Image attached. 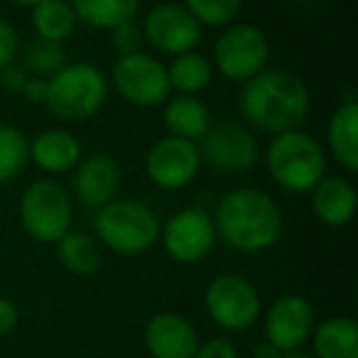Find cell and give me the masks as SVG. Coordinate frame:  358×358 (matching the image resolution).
Here are the masks:
<instances>
[{
	"label": "cell",
	"mask_w": 358,
	"mask_h": 358,
	"mask_svg": "<svg viewBox=\"0 0 358 358\" xmlns=\"http://www.w3.org/2000/svg\"><path fill=\"white\" fill-rule=\"evenodd\" d=\"M143 40L159 55L179 57L196 50L201 42V25L182 3H159L143 20Z\"/></svg>",
	"instance_id": "7c38bea8"
},
{
	"label": "cell",
	"mask_w": 358,
	"mask_h": 358,
	"mask_svg": "<svg viewBox=\"0 0 358 358\" xmlns=\"http://www.w3.org/2000/svg\"><path fill=\"white\" fill-rule=\"evenodd\" d=\"M143 32L135 22H125V25L110 30V45L118 52V57L135 55V52H143Z\"/></svg>",
	"instance_id": "f1b7e54d"
},
{
	"label": "cell",
	"mask_w": 358,
	"mask_h": 358,
	"mask_svg": "<svg viewBox=\"0 0 358 358\" xmlns=\"http://www.w3.org/2000/svg\"><path fill=\"white\" fill-rule=\"evenodd\" d=\"M20 96H25V101H27V103H32V106H45V101H47V79H40V76H27Z\"/></svg>",
	"instance_id": "d6a6232c"
},
{
	"label": "cell",
	"mask_w": 358,
	"mask_h": 358,
	"mask_svg": "<svg viewBox=\"0 0 358 358\" xmlns=\"http://www.w3.org/2000/svg\"><path fill=\"white\" fill-rule=\"evenodd\" d=\"M319 358H358V324L348 317H331L314 331Z\"/></svg>",
	"instance_id": "603a6c76"
},
{
	"label": "cell",
	"mask_w": 358,
	"mask_h": 358,
	"mask_svg": "<svg viewBox=\"0 0 358 358\" xmlns=\"http://www.w3.org/2000/svg\"><path fill=\"white\" fill-rule=\"evenodd\" d=\"M253 356L255 358H282V351L280 348H275L273 343H260V346H255V351H253Z\"/></svg>",
	"instance_id": "e575fe53"
},
{
	"label": "cell",
	"mask_w": 358,
	"mask_h": 358,
	"mask_svg": "<svg viewBox=\"0 0 358 358\" xmlns=\"http://www.w3.org/2000/svg\"><path fill=\"white\" fill-rule=\"evenodd\" d=\"M312 322L314 314L307 299L299 294H285L275 299L265 317V336L280 351H294L312 334Z\"/></svg>",
	"instance_id": "9a60e30c"
},
{
	"label": "cell",
	"mask_w": 358,
	"mask_h": 358,
	"mask_svg": "<svg viewBox=\"0 0 358 358\" xmlns=\"http://www.w3.org/2000/svg\"><path fill=\"white\" fill-rule=\"evenodd\" d=\"M206 309L229 331L250 329L260 317V294L241 275H219L206 287Z\"/></svg>",
	"instance_id": "8fae6325"
},
{
	"label": "cell",
	"mask_w": 358,
	"mask_h": 358,
	"mask_svg": "<svg viewBox=\"0 0 358 358\" xmlns=\"http://www.w3.org/2000/svg\"><path fill=\"white\" fill-rule=\"evenodd\" d=\"M110 81L115 91L138 108H157L172 96L167 66L148 52L118 57L110 71Z\"/></svg>",
	"instance_id": "ba28073f"
},
{
	"label": "cell",
	"mask_w": 358,
	"mask_h": 358,
	"mask_svg": "<svg viewBox=\"0 0 358 358\" xmlns=\"http://www.w3.org/2000/svg\"><path fill=\"white\" fill-rule=\"evenodd\" d=\"M265 167L280 189L289 194H309L327 177V152L314 135L287 130L273 135L265 150Z\"/></svg>",
	"instance_id": "3957f363"
},
{
	"label": "cell",
	"mask_w": 358,
	"mask_h": 358,
	"mask_svg": "<svg viewBox=\"0 0 358 358\" xmlns=\"http://www.w3.org/2000/svg\"><path fill=\"white\" fill-rule=\"evenodd\" d=\"M27 71L22 69V64H17V62H10L8 66H3L0 69V86L6 91H10V94H20L22 86H25L27 81Z\"/></svg>",
	"instance_id": "4dcf8cb0"
},
{
	"label": "cell",
	"mask_w": 358,
	"mask_h": 358,
	"mask_svg": "<svg viewBox=\"0 0 358 358\" xmlns=\"http://www.w3.org/2000/svg\"><path fill=\"white\" fill-rule=\"evenodd\" d=\"M201 169L199 145L164 135L145 155V174L157 189L179 192L189 187Z\"/></svg>",
	"instance_id": "30bf717a"
},
{
	"label": "cell",
	"mask_w": 358,
	"mask_h": 358,
	"mask_svg": "<svg viewBox=\"0 0 358 358\" xmlns=\"http://www.w3.org/2000/svg\"><path fill=\"white\" fill-rule=\"evenodd\" d=\"M17 324V309L10 299L0 297V336H6L15 329Z\"/></svg>",
	"instance_id": "836d02e7"
},
{
	"label": "cell",
	"mask_w": 358,
	"mask_h": 358,
	"mask_svg": "<svg viewBox=\"0 0 358 358\" xmlns=\"http://www.w3.org/2000/svg\"><path fill=\"white\" fill-rule=\"evenodd\" d=\"M74 196L81 206L99 211L101 206L118 199L120 192V167L110 155H89L81 157V162L74 167Z\"/></svg>",
	"instance_id": "5bb4252c"
},
{
	"label": "cell",
	"mask_w": 358,
	"mask_h": 358,
	"mask_svg": "<svg viewBox=\"0 0 358 358\" xmlns=\"http://www.w3.org/2000/svg\"><path fill=\"white\" fill-rule=\"evenodd\" d=\"M280 204L263 189L238 187L221 196L214 211L216 236L238 253H263L282 234Z\"/></svg>",
	"instance_id": "7a4b0ae2"
},
{
	"label": "cell",
	"mask_w": 358,
	"mask_h": 358,
	"mask_svg": "<svg viewBox=\"0 0 358 358\" xmlns=\"http://www.w3.org/2000/svg\"><path fill=\"white\" fill-rule=\"evenodd\" d=\"M182 6L192 13L201 27H229L238 20L243 0H182Z\"/></svg>",
	"instance_id": "83f0119b"
},
{
	"label": "cell",
	"mask_w": 358,
	"mask_h": 358,
	"mask_svg": "<svg viewBox=\"0 0 358 358\" xmlns=\"http://www.w3.org/2000/svg\"><path fill=\"white\" fill-rule=\"evenodd\" d=\"M157 214L138 199H113L94 216L96 241L118 255H143L159 241Z\"/></svg>",
	"instance_id": "5b68a950"
},
{
	"label": "cell",
	"mask_w": 358,
	"mask_h": 358,
	"mask_svg": "<svg viewBox=\"0 0 358 358\" xmlns=\"http://www.w3.org/2000/svg\"><path fill=\"white\" fill-rule=\"evenodd\" d=\"M196 145H199L201 162L214 167L216 172H248L258 162L255 135L241 123H231V120L211 125Z\"/></svg>",
	"instance_id": "4fadbf2b"
},
{
	"label": "cell",
	"mask_w": 358,
	"mask_h": 358,
	"mask_svg": "<svg viewBox=\"0 0 358 358\" xmlns=\"http://www.w3.org/2000/svg\"><path fill=\"white\" fill-rule=\"evenodd\" d=\"M327 145L331 157L346 172L358 169V101L346 99L331 113L327 125Z\"/></svg>",
	"instance_id": "ffe728a7"
},
{
	"label": "cell",
	"mask_w": 358,
	"mask_h": 358,
	"mask_svg": "<svg viewBox=\"0 0 358 358\" xmlns=\"http://www.w3.org/2000/svg\"><path fill=\"white\" fill-rule=\"evenodd\" d=\"M76 13L69 0H42L32 8V30L40 40L64 45L76 32Z\"/></svg>",
	"instance_id": "7402d4cb"
},
{
	"label": "cell",
	"mask_w": 358,
	"mask_h": 358,
	"mask_svg": "<svg viewBox=\"0 0 358 358\" xmlns=\"http://www.w3.org/2000/svg\"><path fill=\"white\" fill-rule=\"evenodd\" d=\"M8 3H13V6H20V8H35L37 3H42V0H8Z\"/></svg>",
	"instance_id": "d590c367"
},
{
	"label": "cell",
	"mask_w": 358,
	"mask_h": 358,
	"mask_svg": "<svg viewBox=\"0 0 358 358\" xmlns=\"http://www.w3.org/2000/svg\"><path fill=\"white\" fill-rule=\"evenodd\" d=\"M270 59V42L260 27L250 22H234L224 27L214 42V71L224 79L245 84L260 71H265Z\"/></svg>",
	"instance_id": "52a82bcc"
},
{
	"label": "cell",
	"mask_w": 358,
	"mask_h": 358,
	"mask_svg": "<svg viewBox=\"0 0 358 358\" xmlns=\"http://www.w3.org/2000/svg\"><path fill=\"white\" fill-rule=\"evenodd\" d=\"M159 241H162L169 258L177 263H199L214 250L216 241H219L214 216L199 206L179 209L159 229Z\"/></svg>",
	"instance_id": "9c48e42d"
},
{
	"label": "cell",
	"mask_w": 358,
	"mask_h": 358,
	"mask_svg": "<svg viewBox=\"0 0 358 358\" xmlns=\"http://www.w3.org/2000/svg\"><path fill=\"white\" fill-rule=\"evenodd\" d=\"M17 55H20V37H17V30L6 17H0V69L8 66L10 62H15Z\"/></svg>",
	"instance_id": "f546056e"
},
{
	"label": "cell",
	"mask_w": 358,
	"mask_h": 358,
	"mask_svg": "<svg viewBox=\"0 0 358 358\" xmlns=\"http://www.w3.org/2000/svg\"><path fill=\"white\" fill-rule=\"evenodd\" d=\"M143 0H71L76 20L91 30H115L125 22H135Z\"/></svg>",
	"instance_id": "44dd1931"
},
{
	"label": "cell",
	"mask_w": 358,
	"mask_h": 358,
	"mask_svg": "<svg viewBox=\"0 0 358 358\" xmlns=\"http://www.w3.org/2000/svg\"><path fill=\"white\" fill-rule=\"evenodd\" d=\"M30 162V140L20 128L0 123V187L22 174Z\"/></svg>",
	"instance_id": "484cf974"
},
{
	"label": "cell",
	"mask_w": 358,
	"mask_h": 358,
	"mask_svg": "<svg viewBox=\"0 0 358 358\" xmlns=\"http://www.w3.org/2000/svg\"><path fill=\"white\" fill-rule=\"evenodd\" d=\"M162 120L167 135L182 140H192V143H199L201 135L211 128V110L199 96H169L164 101Z\"/></svg>",
	"instance_id": "d6986e66"
},
{
	"label": "cell",
	"mask_w": 358,
	"mask_h": 358,
	"mask_svg": "<svg viewBox=\"0 0 358 358\" xmlns=\"http://www.w3.org/2000/svg\"><path fill=\"white\" fill-rule=\"evenodd\" d=\"M309 89L287 69H265L243 84L241 115L268 135L297 130L309 115Z\"/></svg>",
	"instance_id": "6da1fadb"
},
{
	"label": "cell",
	"mask_w": 358,
	"mask_h": 358,
	"mask_svg": "<svg viewBox=\"0 0 358 358\" xmlns=\"http://www.w3.org/2000/svg\"><path fill=\"white\" fill-rule=\"evenodd\" d=\"M20 59H22L20 62L22 69L30 76L50 79V76H55L57 71L66 64V50H64V45H57V42L37 40L22 50Z\"/></svg>",
	"instance_id": "4316f807"
},
{
	"label": "cell",
	"mask_w": 358,
	"mask_h": 358,
	"mask_svg": "<svg viewBox=\"0 0 358 358\" xmlns=\"http://www.w3.org/2000/svg\"><path fill=\"white\" fill-rule=\"evenodd\" d=\"M17 219L32 241L57 243L74 224V199L57 179H37L17 201Z\"/></svg>",
	"instance_id": "8992f818"
},
{
	"label": "cell",
	"mask_w": 358,
	"mask_h": 358,
	"mask_svg": "<svg viewBox=\"0 0 358 358\" xmlns=\"http://www.w3.org/2000/svg\"><path fill=\"white\" fill-rule=\"evenodd\" d=\"M309 201H312V214L317 221L331 229H341V226L351 224L356 216L358 194L351 179L338 177V174H327V177L309 192Z\"/></svg>",
	"instance_id": "e0dca14e"
},
{
	"label": "cell",
	"mask_w": 358,
	"mask_h": 358,
	"mask_svg": "<svg viewBox=\"0 0 358 358\" xmlns=\"http://www.w3.org/2000/svg\"><path fill=\"white\" fill-rule=\"evenodd\" d=\"M145 346L155 358H194L199 338L182 314L159 312L145 327Z\"/></svg>",
	"instance_id": "2e32d148"
},
{
	"label": "cell",
	"mask_w": 358,
	"mask_h": 358,
	"mask_svg": "<svg viewBox=\"0 0 358 358\" xmlns=\"http://www.w3.org/2000/svg\"><path fill=\"white\" fill-rule=\"evenodd\" d=\"M57 258L69 273L74 275H94L101 268V245L94 236L84 231H66L57 241Z\"/></svg>",
	"instance_id": "d4e9b609"
},
{
	"label": "cell",
	"mask_w": 358,
	"mask_h": 358,
	"mask_svg": "<svg viewBox=\"0 0 358 358\" xmlns=\"http://www.w3.org/2000/svg\"><path fill=\"white\" fill-rule=\"evenodd\" d=\"M194 358H238L236 353V346L226 338H211L204 346L196 348Z\"/></svg>",
	"instance_id": "1f68e13d"
},
{
	"label": "cell",
	"mask_w": 358,
	"mask_h": 358,
	"mask_svg": "<svg viewBox=\"0 0 358 358\" xmlns=\"http://www.w3.org/2000/svg\"><path fill=\"white\" fill-rule=\"evenodd\" d=\"M282 358H312V356H304V353H287V356Z\"/></svg>",
	"instance_id": "8d00e7d4"
},
{
	"label": "cell",
	"mask_w": 358,
	"mask_h": 358,
	"mask_svg": "<svg viewBox=\"0 0 358 358\" xmlns=\"http://www.w3.org/2000/svg\"><path fill=\"white\" fill-rule=\"evenodd\" d=\"M84 157L81 143L66 128H47L30 140V159L45 174H66Z\"/></svg>",
	"instance_id": "ac0fdd59"
},
{
	"label": "cell",
	"mask_w": 358,
	"mask_h": 358,
	"mask_svg": "<svg viewBox=\"0 0 358 358\" xmlns=\"http://www.w3.org/2000/svg\"><path fill=\"white\" fill-rule=\"evenodd\" d=\"M214 64H211L209 57H204L201 52L192 50L185 55L172 57V64L167 66L169 86L177 94L185 96H196L211 84L214 79Z\"/></svg>",
	"instance_id": "cb8c5ba5"
},
{
	"label": "cell",
	"mask_w": 358,
	"mask_h": 358,
	"mask_svg": "<svg viewBox=\"0 0 358 358\" xmlns=\"http://www.w3.org/2000/svg\"><path fill=\"white\" fill-rule=\"evenodd\" d=\"M108 99V76L91 62H66L47 79L45 106L64 123L89 120Z\"/></svg>",
	"instance_id": "277c9868"
}]
</instances>
